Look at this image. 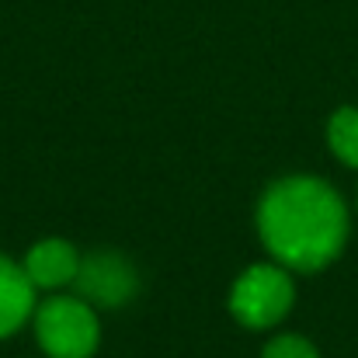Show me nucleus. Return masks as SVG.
Returning <instances> with one entry per match:
<instances>
[{
	"mask_svg": "<svg viewBox=\"0 0 358 358\" xmlns=\"http://www.w3.org/2000/svg\"><path fill=\"white\" fill-rule=\"evenodd\" d=\"M257 234L282 268L320 271L345 250L348 209L324 178L292 174L264 188L257 202Z\"/></svg>",
	"mask_w": 358,
	"mask_h": 358,
	"instance_id": "nucleus-1",
	"label": "nucleus"
},
{
	"mask_svg": "<svg viewBox=\"0 0 358 358\" xmlns=\"http://www.w3.org/2000/svg\"><path fill=\"white\" fill-rule=\"evenodd\" d=\"M31 327L49 358H91L101 341L98 313L80 296H49L35 306Z\"/></svg>",
	"mask_w": 358,
	"mask_h": 358,
	"instance_id": "nucleus-2",
	"label": "nucleus"
},
{
	"mask_svg": "<svg viewBox=\"0 0 358 358\" xmlns=\"http://www.w3.org/2000/svg\"><path fill=\"white\" fill-rule=\"evenodd\" d=\"M296 289L289 278V268L275 264H250L230 292V313L237 317L243 327L264 331L275 327L278 320H285V313L292 310Z\"/></svg>",
	"mask_w": 358,
	"mask_h": 358,
	"instance_id": "nucleus-3",
	"label": "nucleus"
},
{
	"mask_svg": "<svg viewBox=\"0 0 358 358\" xmlns=\"http://www.w3.org/2000/svg\"><path fill=\"white\" fill-rule=\"evenodd\" d=\"M139 278L136 268L122 257V254H91L80 261L77 271V289L80 299H87L91 306H122L132 299Z\"/></svg>",
	"mask_w": 358,
	"mask_h": 358,
	"instance_id": "nucleus-4",
	"label": "nucleus"
},
{
	"mask_svg": "<svg viewBox=\"0 0 358 358\" xmlns=\"http://www.w3.org/2000/svg\"><path fill=\"white\" fill-rule=\"evenodd\" d=\"M80 254H77V247L70 243V240H59V237H49V240H38L28 254H24V261H21V268H24V275L31 278V285L35 289H63V285H70V282H77V271H80Z\"/></svg>",
	"mask_w": 358,
	"mask_h": 358,
	"instance_id": "nucleus-5",
	"label": "nucleus"
},
{
	"mask_svg": "<svg viewBox=\"0 0 358 358\" xmlns=\"http://www.w3.org/2000/svg\"><path fill=\"white\" fill-rule=\"evenodd\" d=\"M35 313V285L21 264L0 254V341L17 334Z\"/></svg>",
	"mask_w": 358,
	"mask_h": 358,
	"instance_id": "nucleus-6",
	"label": "nucleus"
},
{
	"mask_svg": "<svg viewBox=\"0 0 358 358\" xmlns=\"http://www.w3.org/2000/svg\"><path fill=\"white\" fill-rule=\"evenodd\" d=\"M327 146L331 153L348 164L358 167V108H338L331 122H327Z\"/></svg>",
	"mask_w": 358,
	"mask_h": 358,
	"instance_id": "nucleus-7",
	"label": "nucleus"
},
{
	"mask_svg": "<svg viewBox=\"0 0 358 358\" xmlns=\"http://www.w3.org/2000/svg\"><path fill=\"white\" fill-rule=\"evenodd\" d=\"M261 358H320V355H317V348L306 338H299V334H278V338H271L264 345V355Z\"/></svg>",
	"mask_w": 358,
	"mask_h": 358,
	"instance_id": "nucleus-8",
	"label": "nucleus"
}]
</instances>
